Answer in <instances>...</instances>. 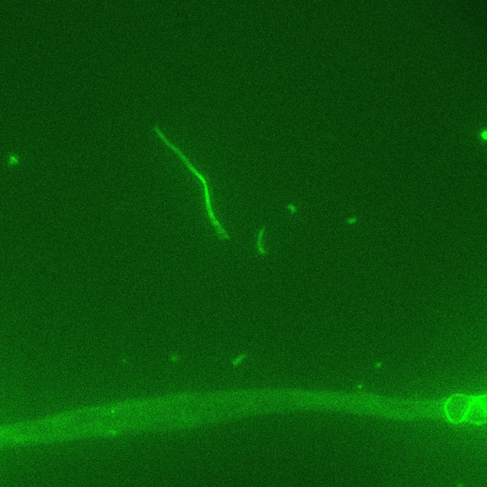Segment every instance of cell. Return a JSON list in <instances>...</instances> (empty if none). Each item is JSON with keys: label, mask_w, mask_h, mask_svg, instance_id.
Here are the masks:
<instances>
[{"label": "cell", "mask_w": 487, "mask_h": 487, "mask_svg": "<svg viewBox=\"0 0 487 487\" xmlns=\"http://www.w3.org/2000/svg\"><path fill=\"white\" fill-rule=\"evenodd\" d=\"M465 421L477 425H481L486 422V395L475 396Z\"/></svg>", "instance_id": "cell-3"}, {"label": "cell", "mask_w": 487, "mask_h": 487, "mask_svg": "<svg viewBox=\"0 0 487 487\" xmlns=\"http://www.w3.org/2000/svg\"><path fill=\"white\" fill-rule=\"evenodd\" d=\"M181 160L187 169L199 179L203 186L206 209L210 221L214 227L217 237L221 241H229L231 239L230 235L225 229L214 215L211 206L210 194L206 179L195 168L186 155H182L181 157Z\"/></svg>", "instance_id": "cell-2"}, {"label": "cell", "mask_w": 487, "mask_h": 487, "mask_svg": "<svg viewBox=\"0 0 487 487\" xmlns=\"http://www.w3.org/2000/svg\"><path fill=\"white\" fill-rule=\"evenodd\" d=\"M482 136L485 139H486L487 138V132H484V133L482 134Z\"/></svg>", "instance_id": "cell-6"}, {"label": "cell", "mask_w": 487, "mask_h": 487, "mask_svg": "<svg viewBox=\"0 0 487 487\" xmlns=\"http://www.w3.org/2000/svg\"><path fill=\"white\" fill-rule=\"evenodd\" d=\"M266 227L264 225L262 226L259 230L257 241H256V248L258 253L262 256H265L267 255V253L265 249L264 248L262 244V239L263 237L264 234L265 233Z\"/></svg>", "instance_id": "cell-4"}, {"label": "cell", "mask_w": 487, "mask_h": 487, "mask_svg": "<svg viewBox=\"0 0 487 487\" xmlns=\"http://www.w3.org/2000/svg\"><path fill=\"white\" fill-rule=\"evenodd\" d=\"M475 396L464 394H456L445 401L444 412L450 422L461 423L466 421Z\"/></svg>", "instance_id": "cell-1"}, {"label": "cell", "mask_w": 487, "mask_h": 487, "mask_svg": "<svg viewBox=\"0 0 487 487\" xmlns=\"http://www.w3.org/2000/svg\"><path fill=\"white\" fill-rule=\"evenodd\" d=\"M288 208H290L291 211H292L293 212L295 211V209L294 208V206H292V205H289L288 206Z\"/></svg>", "instance_id": "cell-5"}]
</instances>
